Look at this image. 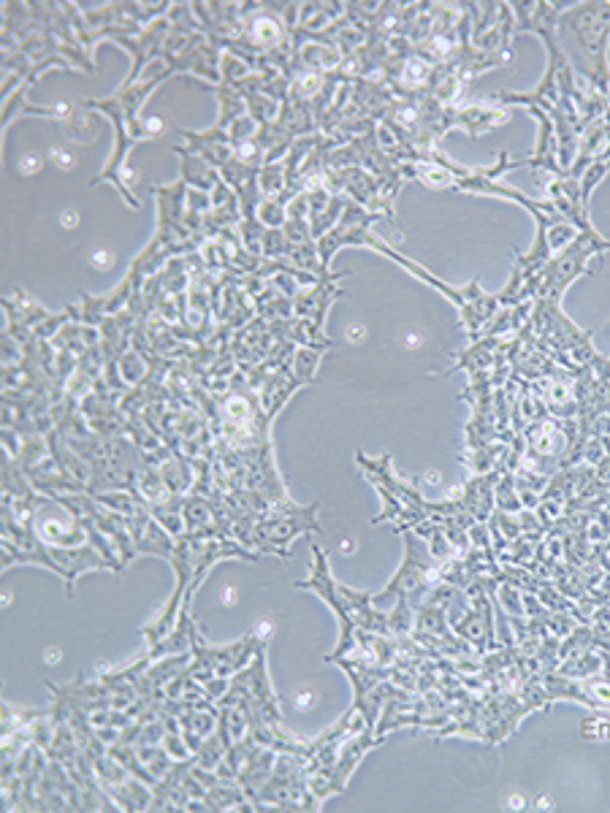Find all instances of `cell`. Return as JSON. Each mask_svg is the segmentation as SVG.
<instances>
[{"mask_svg":"<svg viewBox=\"0 0 610 813\" xmlns=\"http://www.w3.org/2000/svg\"><path fill=\"white\" fill-rule=\"evenodd\" d=\"M160 82H163V79H158V76H150V79H147V82H141V85L139 82H136V85H122L117 93L109 95V98H104V101H82L87 109H95V112L106 114L114 125L112 158H109V163L104 166V171L93 179V185L109 179V182L117 187V193L122 196V201H125L128 206H133V209H139L141 206L139 198L128 193V187H125V182H122L120 171H122V163H125V155L131 152L133 144H139V141H144V139H152V136L160 131L158 120H150V122L139 120L141 103H144V98H147V95H150L152 90L160 85Z\"/></svg>","mask_w":610,"mask_h":813,"instance_id":"1","label":"cell"},{"mask_svg":"<svg viewBox=\"0 0 610 813\" xmlns=\"http://www.w3.org/2000/svg\"><path fill=\"white\" fill-rule=\"evenodd\" d=\"M562 25L573 30L583 55L589 60V82L600 93L610 95V3H575L562 14Z\"/></svg>","mask_w":610,"mask_h":813,"instance_id":"2","label":"cell"},{"mask_svg":"<svg viewBox=\"0 0 610 813\" xmlns=\"http://www.w3.org/2000/svg\"><path fill=\"white\" fill-rule=\"evenodd\" d=\"M312 556H315V561H312L310 578L299 580V583H296V589L315 591V594H318V597L323 599L331 610H334V616H337V621H339V643H337V648H334V651L323 659V662L337 664L342 656H348L350 651L356 648L358 627H356V621H353V616H350L345 599H342V594H339V586L334 583V578H331L326 553L320 551L318 545H312Z\"/></svg>","mask_w":610,"mask_h":813,"instance_id":"3","label":"cell"},{"mask_svg":"<svg viewBox=\"0 0 610 813\" xmlns=\"http://www.w3.org/2000/svg\"><path fill=\"white\" fill-rule=\"evenodd\" d=\"M573 6L575 3H510L516 17L513 38L521 33H537L545 44H551L556 41V28L562 22V14Z\"/></svg>","mask_w":610,"mask_h":813,"instance_id":"4","label":"cell"},{"mask_svg":"<svg viewBox=\"0 0 610 813\" xmlns=\"http://www.w3.org/2000/svg\"><path fill=\"white\" fill-rule=\"evenodd\" d=\"M301 385L299 380L293 377L291 366H285V369H280V372H274L266 383H263L261 388V410L263 415L269 418V421H274V415L285 407V402L291 399L293 393L299 391Z\"/></svg>","mask_w":610,"mask_h":813,"instance_id":"5","label":"cell"},{"mask_svg":"<svg viewBox=\"0 0 610 813\" xmlns=\"http://www.w3.org/2000/svg\"><path fill=\"white\" fill-rule=\"evenodd\" d=\"M174 152L182 158V182L188 187H193V190L212 193L217 187V182L223 179L220 177V171H217L212 163H207V160L201 158V155H196V152H190L188 147H174Z\"/></svg>","mask_w":610,"mask_h":813,"instance_id":"6","label":"cell"},{"mask_svg":"<svg viewBox=\"0 0 610 813\" xmlns=\"http://www.w3.org/2000/svg\"><path fill=\"white\" fill-rule=\"evenodd\" d=\"M502 122H507V112L491 109V106H456V125L470 131V136L494 131Z\"/></svg>","mask_w":610,"mask_h":813,"instance_id":"7","label":"cell"},{"mask_svg":"<svg viewBox=\"0 0 610 813\" xmlns=\"http://www.w3.org/2000/svg\"><path fill=\"white\" fill-rule=\"evenodd\" d=\"M185 499H188V496H171L166 502L150 507L152 518H155L166 532L174 534L177 540L188 532V524H185Z\"/></svg>","mask_w":610,"mask_h":813,"instance_id":"8","label":"cell"},{"mask_svg":"<svg viewBox=\"0 0 610 813\" xmlns=\"http://www.w3.org/2000/svg\"><path fill=\"white\" fill-rule=\"evenodd\" d=\"M320 356H323V350H315V347H296V353H293L291 358V372L293 377L299 380V385L315 383Z\"/></svg>","mask_w":610,"mask_h":813,"instance_id":"9","label":"cell"},{"mask_svg":"<svg viewBox=\"0 0 610 813\" xmlns=\"http://www.w3.org/2000/svg\"><path fill=\"white\" fill-rule=\"evenodd\" d=\"M255 217L261 220L266 228H282L288 215H285V204L280 198H261V204L255 209Z\"/></svg>","mask_w":610,"mask_h":813,"instance_id":"10","label":"cell"},{"mask_svg":"<svg viewBox=\"0 0 610 813\" xmlns=\"http://www.w3.org/2000/svg\"><path fill=\"white\" fill-rule=\"evenodd\" d=\"M581 738L583 740H610V716H605V713H594V716H589V719H583Z\"/></svg>","mask_w":610,"mask_h":813,"instance_id":"11","label":"cell"}]
</instances>
